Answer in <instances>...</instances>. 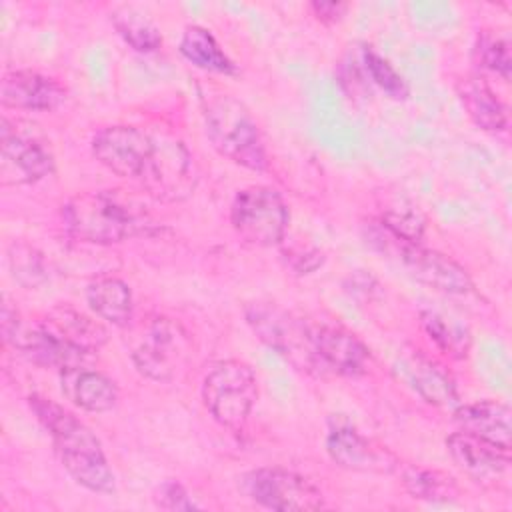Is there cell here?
<instances>
[{"label":"cell","instance_id":"obj_1","mask_svg":"<svg viewBox=\"0 0 512 512\" xmlns=\"http://www.w3.org/2000/svg\"><path fill=\"white\" fill-rule=\"evenodd\" d=\"M28 404L36 414L38 422L50 434L54 450L64 470L80 486L92 492H114V472L108 466V460L96 434L70 410L44 396L32 394L28 398Z\"/></svg>","mask_w":512,"mask_h":512},{"label":"cell","instance_id":"obj_2","mask_svg":"<svg viewBox=\"0 0 512 512\" xmlns=\"http://www.w3.org/2000/svg\"><path fill=\"white\" fill-rule=\"evenodd\" d=\"M206 136L214 150L248 170H264L266 148L250 110L230 94H218L204 104Z\"/></svg>","mask_w":512,"mask_h":512},{"label":"cell","instance_id":"obj_3","mask_svg":"<svg viewBox=\"0 0 512 512\" xmlns=\"http://www.w3.org/2000/svg\"><path fill=\"white\" fill-rule=\"evenodd\" d=\"M66 230L80 242L108 246L142 230L138 212L112 192H82L62 206Z\"/></svg>","mask_w":512,"mask_h":512},{"label":"cell","instance_id":"obj_4","mask_svg":"<svg viewBox=\"0 0 512 512\" xmlns=\"http://www.w3.org/2000/svg\"><path fill=\"white\" fill-rule=\"evenodd\" d=\"M244 314L252 332L296 370L324 376L310 340L308 318L296 316L272 302H252Z\"/></svg>","mask_w":512,"mask_h":512},{"label":"cell","instance_id":"obj_5","mask_svg":"<svg viewBox=\"0 0 512 512\" xmlns=\"http://www.w3.org/2000/svg\"><path fill=\"white\" fill-rule=\"evenodd\" d=\"M130 356L140 374L170 382L188 364L190 340L184 328L166 316L146 318L132 340Z\"/></svg>","mask_w":512,"mask_h":512},{"label":"cell","instance_id":"obj_6","mask_svg":"<svg viewBox=\"0 0 512 512\" xmlns=\"http://www.w3.org/2000/svg\"><path fill=\"white\" fill-rule=\"evenodd\" d=\"M258 398L254 370L242 360H222L214 364L202 382V400L212 418L238 430L248 420Z\"/></svg>","mask_w":512,"mask_h":512},{"label":"cell","instance_id":"obj_7","mask_svg":"<svg viewBox=\"0 0 512 512\" xmlns=\"http://www.w3.org/2000/svg\"><path fill=\"white\" fill-rule=\"evenodd\" d=\"M290 212L278 190L270 186H248L234 196L230 224L234 232L252 246L270 248L282 244Z\"/></svg>","mask_w":512,"mask_h":512},{"label":"cell","instance_id":"obj_8","mask_svg":"<svg viewBox=\"0 0 512 512\" xmlns=\"http://www.w3.org/2000/svg\"><path fill=\"white\" fill-rule=\"evenodd\" d=\"M372 238L380 244L382 250L392 254L414 280L444 294H466L472 290V278L468 270L450 256L424 248L420 242H406L396 238L382 226Z\"/></svg>","mask_w":512,"mask_h":512},{"label":"cell","instance_id":"obj_9","mask_svg":"<svg viewBox=\"0 0 512 512\" xmlns=\"http://www.w3.org/2000/svg\"><path fill=\"white\" fill-rule=\"evenodd\" d=\"M138 182L160 202H180L194 192L198 170L192 154L182 142L154 138Z\"/></svg>","mask_w":512,"mask_h":512},{"label":"cell","instance_id":"obj_10","mask_svg":"<svg viewBox=\"0 0 512 512\" xmlns=\"http://www.w3.org/2000/svg\"><path fill=\"white\" fill-rule=\"evenodd\" d=\"M244 490L254 502L270 510L310 512L324 508V494L310 478L278 466L248 472Z\"/></svg>","mask_w":512,"mask_h":512},{"label":"cell","instance_id":"obj_11","mask_svg":"<svg viewBox=\"0 0 512 512\" xmlns=\"http://www.w3.org/2000/svg\"><path fill=\"white\" fill-rule=\"evenodd\" d=\"M54 172V154L48 142L26 128L0 126V176L2 184H34Z\"/></svg>","mask_w":512,"mask_h":512},{"label":"cell","instance_id":"obj_12","mask_svg":"<svg viewBox=\"0 0 512 512\" xmlns=\"http://www.w3.org/2000/svg\"><path fill=\"white\" fill-rule=\"evenodd\" d=\"M308 328L324 376H362L368 372L372 362L370 350L344 324L332 318H314L308 320Z\"/></svg>","mask_w":512,"mask_h":512},{"label":"cell","instance_id":"obj_13","mask_svg":"<svg viewBox=\"0 0 512 512\" xmlns=\"http://www.w3.org/2000/svg\"><path fill=\"white\" fill-rule=\"evenodd\" d=\"M154 136L134 126H108L92 138L94 158L122 178L138 180L152 150Z\"/></svg>","mask_w":512,"mask_h":512},{"label":"cell","instance_id":"obj_14","mask_svg":"<svg viewBox=\"0 0 512 512\" xmlns=\"http://www.w3.org/2000/svg\"><path fill=\"white\" fill-rule=\"evenodd\" d=\"M326 452L338 466L356 472H394L400 460L384 446L368 440L352 426H334L326 436Z\"/></svg>","mask_w":512,"mask_h":512},{"label":"cell","instance_id":"obj_15","mask_svg":"<svg viewBox=\"0 0 512 512\" xmlns=\"http://www.w3.org/2000/svg\"><path fill=\"white\" fill-rule=\"evenodd\" d=\"M396 372L422 400L432 406H452L458 402L452 376L436 360L414 346H406L398 352Z\"/></svg>","mask_w":512,"mask_h":512},{"label":"cell","instance_id":"obj_16","mask_svg":"<svg viewBox=\"0 0 512 512\" xmlns=\"http://www.w3.org/2000/svg\"><path fill=\"white\" fill-rule=\"evenodd\" d=\"M446 450L454 464L476 482H494L510 466V448L458 430L446 438Z\"/></svg>","mask_w":512,"mask_h":512},{"label":"cell","instance_id":"obj_17","mask_svg":"<svg viewBox=\"0 0 512 512\" xmlns=\"http://www.w3.org/2000/svg\"><path fill=\"white\" fill-rule=\"evenodd\" d=\"M0 100L6 108L48 112L66 100V92L54 78L36 70H12L2 78Z\"/></svg>","mask_w":512,"mask_h":512},{"label":"cell","instance_id":"obj_18","mask_svg":"<svg viewBox=\"0 0 512 512\" xmlns=\"http://www.w3.org/2000/svg\"><path fill=\"white\" fill-rule=\"evenodd\" d=\"M60 390L66 400L86 412H106L118 400V388L114 380L86 366L60 370Z\"/></svg>","mask_w":512,"mask_h":512},{"label":"cell","instance_id":"obj_19","mask_svg":"<svg viewBox=\"0 0 512 512\" xmlns=\"http://www.w3.org/2000/svg\"><path fill=\"white\" fill-rule=\"evenodd\" d=\"M454 420L458 422L460 430H466L470 434L510 448L512 412L506 404L498 400L458 404L454 410Z\"/></svg>","mask_w":512,"mask_h":512},{"label":"cell","instance_id":"obj_20","mask_svg":"<svg viewBox=\"0 0 512 512\" xmlns=\"http://www.w3.org/2000/svg\"><path fill=\"white\" fill-rule=\"evenodd\" d=\"M40 324L50 330L58 340L90 354H94L108 340V330L102 322L70 306L52 308Z\"/></svg>","mask_w":512,"mask_h":512},{"label":"cell","instance_id":"obj_21","mask_svg":"<svg viewBox=\"0 0 512 512\" xmlns=\"http://www.w3.org/2000/svg\"><path fill=\"white\" fill-rule=\"evenodd\" d=\"M458 98L472 122L486 132H502L508 126V114L498 94L482 76L458 80Z\"/></svg>","mask_w":512,"mask_h":512},{"label":"cell","instance_id":"obj_22","mask_svg":"<svg viewBox=\"0 0 512 512\" xmlns=\"http://www.w3.org/2000/svg\"><path fill=\"white\" fill-rule=\"evenodd\" d=\"M86 300L92 312L112 326H128L134 314L132 290L118 278H98L88 284Z\"/></svg>","mask_w":512,"mask_h":512},{"label":"cell","instance_id":"obj_23","mask_svg":"<svg viewBox=\"0 0 512 512\" xmlns=\"http://www.w3.org/2000/svg\"><path fill=\"white\" fill-rule=\"evenodd\" d=\"M180 54L206 72L216 74H234L236 64L220 48L210 30L202 26H188L180 38Z\"/></svg>","mask_w":512,"mask_h":512},{"label":"cell","instance_id":"obj_24","mask_svg":"<svg viewBox=\"0 0 512 512\" xmlns=\"http://www.w3.org/2000/svg\"><path fill=\"white\" fill-rule=\"evenodd\" d=\"M398 470H400L404 488L418 500L450 502V500H456L460 494L456 480L442 470L410 466V464H400Z\"/></svg>","mask_w":512,"mask_h":512},{"label":"cell","instance_id":"obj_25","mask_svg":"<svg viewBox=\"0 0 512 512\" xmlns=\"http://www.w3.org/2000/svg\"><path fill=\"white\" fill-rule=\"evenodd\" d=\"M110 22L120 38L136 52H154L162 44V36L156 24L134 8L114 10L110 14Z\"/></svg>","mask_w":512,"mask_h":512},{"label":"cell","instance_id":"obj_26","mask_svg":"<svg viewBox=\"0 0 512 512\" xmlns=\"http://www.w3.org/2000/svg\"><path fill=\"white\" fill-rule=\"evenodd\" d=\"M422 326L430 340L436 342V346L446 352L452 358H464L468 348H470V336L468 330L462 328L456 322H450L442 314L434 310H422L420 314Z\"/></svg>","mask_w":512,"mask_h":512},{"label":"cell","instance_id":"obj_27","mask_svg":"<svg viewBox=\"0 0 512 512\" xmlns=\"http://www.w3.org/2000/svg\"><path fill=\"white\" fill-rule=\"evenodd\" d=\"M474 62L480 66V70L498 74L508 80L512 68L508 38L494 32H480L474 44Z\"/></svg>","mask_w":512,"mask_h":512},{"label":"cell","instance_id":"obj_28","mask_svg":"<svg viewBox=\"0 0 512 512\" xmlns=\"http://www.w3.org/2000/svg\"><path fill=\"white\" fill-rule=\"evenodd\" d=\"M380 226L390 232L396 238H402L406 242H422L424 230H426V220L418 212V208L400 204V206H390L382 212Z\"/></svg>","mask_w":512,"mask_h":512},{"label":"cell","instance_id":"obj_29","mask_svg":"<svg viewBox=\"0 0 512 512\" xmlns=\"http://www.w3.org/2000/svg\"><path fill=\"white\" fill-rule=\"evenodd\" d=\"M362 64L366 68V74L372 78V82L386 92L390 98L394 100H404L408 96V86L404 82V78L396 72V68L384 58L380 56L376 50L372 48H364L362 52Z\"/></svg>","mask_w":512,"mask_h":512},{"label":"cell","instance_id":"obj_30","mask_svg":"<svg viewBox=\"0 0 512 512\" xmlns=\"http://www.w3.org/2000/svg\"><path fill=\"white\" fill-rule=\"evenodd\" d=\"M14 276L22 284H36L42 278V258L26 246H14V252L10 254Z\"/></svg>","mask_w":512,"mask_h":512},{"label":"cell","instance_id":"obj_31","mask_svg":"<svg viewBox=\"0 0 512 512\" xmlns=\"http://www.w3.org/2000/svg\"><path fill=\"white\" fill-rule=\"evenodd\" d=\"M158 506L166 508V510H194V508H200V504L194 502V498L178 482H168L160 488Z\"/></svg>","mask_w":512,"mask_h":512},{"label":"cell","instance_id":"obj_32","mask_svg":"<svg viewBox=\"0 0 512 512\" xmlns=\"http://www.w3.org/2000/svg\"><path fill=\"white\" fill-rule=\"evenodd\" d=\"M284 258L286 264L298 274H308L322 264V252L316 248H288L284 250Z\"/></svg>","mask_w":512,"mask_h":512},{"label":"cell","instance_id":"obj_33","mask_svg":"<svg viewBox=\"0 0 512 512\" xmlns=\"http://www.w3.org/2000/svg\"><path fill=\"white\" fill-rule=\"evenodd\" d=\"M310 8H312L314 16H316L320 22H324V24H334V22H338V20L344 16V12H346L348 6L342 4V2H312Z\"/></svg>","mask_w":512,"mask_h":512}]
</instances>
